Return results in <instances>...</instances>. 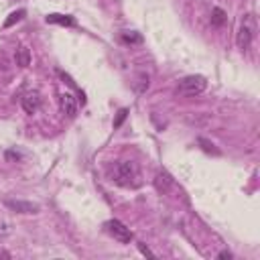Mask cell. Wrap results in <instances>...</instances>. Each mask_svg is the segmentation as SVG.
<instances>
[{
	"mask_svg": "<svg viewBox=\"0 0 260 260\" xmlns=\"http://www.w3.org/2000/svg\"><path fill=\"white\" fill-rule=\"evenodd\" d=\"M6 158H16V160H18V158H20V154H18V152H12V150H8V152H6Z\"/></svg>",
	"mask_w": 260,
	"mask_h": 260,
	"instance_id": "18",
	"label": "cell"
},
{
	"mask_svg": "<svg viewBox=\"0 0 260 260\" xmlns=\"http://www.w3.org/2000/svg\"><path fill=\"white\" fill-rule=\"evenodd\" d=\"M138 248H140V252H142L144 256H150V258H154V254H152V252H150V250H148L144 244H138Z\"/></svg>",
	"mask_w": 260,
	"mask_h": 260,
	"instance_id": "17",
	"label": "cell"
},
{
	"mask_svg": "<svg viewBox=\"0 0 260 260\" xmlns=\"http://www.w3.org/2000/svg\"><path fill=\"white\" fill-rule=\"evenodd\" d=\"M0 258H10V254H8L6 250H2V248H0Z\"/></svg>",
	"mask_w": 260,
	"mask_h": 260,
	"instance_id": "20",
	"label": "cell"
},
{
	"mask_svg": "<svg viewBox=\"0 0 260 260\" xmlns=\"http://www.w3.org/2000/svg\"><path fill=\"white\" fill-rule=\"evenodd\" d=\"M24 14H26L24 10H16V12H12V14H10V16L4 20V26H6V28H8V26H12V24H14V22H18V20H20Z\"/></svg>",
	"mask_w": 260,
	"mask_h": 260,
	"instance_id": "12",
	"label": "cell"
},
{
	"mask_svg": "<svg viewBox=\"0 0 260 260\" xmlns=\"http://www.w3.org/2000/svg\"><path fill=\"white\" fill-rule=\"evenodd\" d=\"M4 205L10 207V209L16 211V213H37V211H39V205H37V203L20 201V199H6Z\"/></svg>",
	"mask_w": 260,
	"mask_h": 260,
	"instance_id": "5",
	"label": "cell"
},
{
	"mask_svg": "<svg viewBox=\"0 0 260 260\" xmlns=\"http://www.w3.org/2000/svg\"><path fill=\"white\" fill-rule=\"evenodd\" d=\"M110 177L120 187H132L134 189V187H138L142 183L140 181V171H138V167L132 160H120V162H116L112 167V171H110Z\"/></svg>",
	"mask_w": 260,
	"mask_h": 260,
	"instance_id": "1",
	"label": "cell"
},
{
	"mask_svg": "<svg viewBox=\"0 0 260 260\" xmlns=\"http://www.w3.org/2000/svg\"><path fill=\"white\" fill-rule=\"evenodd\" d=\"M199 144H203V150H207V152H213V154H217V148H213V144H211L209 140H205V138H199Z\"/></svg>",
	"mask_w": 260,
	"mask_h": 260,
	"instance_id": "15",
	"label": "cell"
},
{
	"mask_svg": "<svg viewBox=\"0 0 260 260\" xmlns=\"http://www.w3.org/2000/svg\"><path fill=\"white\" fill-rule=\"evenodd\" d=\"M14 61L18 67H28L30 65V51L26 47H18L14 53Z\"/></svg>",
	"mask_w": 260,
	"mask_h": 260,
	"instance_id": "10",
	"label": "cell"
},
{
	"mask_svg": "<svg viewBox=\"0 0 260 260\" xmlns=\"http://www.w3.org/2000/svg\"><path fill=\"white\" fill-rule=\"evenodd\" d=\"M59 108H61V112H63L67 118H73V116L77 114V102H75V98H73L71 93H61V98H59Z\"/></svg>",
	"mask_w": 260,
	"mask_h": 260,
	"instance_id": "6",
	"label": "cell"
},
{
	"mask_svg": "<svg viewBox=\"0 0 260 260\" xmlns=\"http://www.w3.org/2000/svg\"><path fill=\"white\" fill-rule=\"evenodd\" d=\"M126 116H128V110H126V108H122V110L118 112V118L114 120V128H118V126H120V124L126 120Z\"/></svg>",
	"mask_w": 260,
	"mask_h": 260,
	"instance_id": "14",
	"label": "cell"
},
{
	"mask_svg": "<svg viewBox=\"0 0 260 260\" xmlns=\"http://www.w3.org/2000/svg\"><path fill=\"white\" fill-rule=\"evenodd\" d=\"M106 230H108V234H110L114 240H118V242H122V244H128V242L132 240L130 228H126L120 219H110V221H106Z\"/></svg>",
	"mask_w": 260,
	"mask_h": 260,
	"instance_id": "4",
	"label": "cell"
},
{
	"mask_svg": "<svg viewBox=\"0 0 260 260\" xmlns=\"http://www.w3.org/2000/svg\"><path fill=\"white\" fill-rule=\"evenodd\" d=\"M20 104H22V108H24L26 114H35V112L39 110V106H41V95H39V91H28V93H24L22 100H20Z\"/></svg>",
	"mask_w": 260,
	"mask_h": 260,
	"instance_id": "7",
	"label": "cell"
},
{
	"mask_svg": "<svg viewBox=\"0 0 260 260\" xmlns=\"http://www.w3.org/2000/svg\"><path fill=\"white\" fill-rule=\"evenodd\" d=\"M122 41H124V43H140L142 37L136 35L134 30H126V32H122Z\"/></svg>",
	"mask_w": 260,
	"mask_h": 260,
	"instance_id": "13",
	"label": "cell"
},
{
	"mask_svg": "<svg viewBox=\"0 0 260 260\" xmlns=\"http://www.w3.org/2000/svg\"><path fill=\"white\" fill-rule=\"evenodd\" d=\"M225 20H228V16H225V12L221 8H217V6L211 8V24L213 26H221Z\"/></svg>",
	"mask_w": 260,
	"mask_h": 260,
	"instance_id": "11",
	"label": "cell"
},
{
	"mask_svg": "<svg viewBox=\"0 0 260 260\" xmlns=\"http://www.w3.org/2000/svg\"><path fill=\"white\" fill-rule=\"evenodd\" d=\"M217 258H228V260H230V258H232V254H230V252H219V256H217Z\"/></svg>",
	"mask_w": 260,
	"mask_h": 260,
	"instance_id": "19",
	"label": "cell"
},
{
	"mask_svg": "<svg viewBox=\"0 0 260 260\" xmlns=\"http://www.w3.org/2000/svg\"><path fill=\"white\" fill-rule=\"evenodd\" d=\"M254 35H256V18H254V14H246L242 18V24H240V30H238V39H236L238 47L242 51L248 49L252 39H254Z\"/></svg>",
	"mask_w": 260,
	"mask_h": 260,
	"instance_id": "3",
	"label": "cell"
},
{
	"mask_svg": "<svg viewBox=\"0 0 260 260\" xmlns=\"http://www.w3.org/2000/svg\"><path fill=\"white\" fill-rule=\"evenodd\" d=\"M8 234H10V225L4 223V221H0V238L2 236H8Z\"/></svg>",
	"mask_w": 260,
	"mask_h": 260,
	"instance_id": "16",
	"label": "cell"
},
{
	"mask_svg": "<svg viewBox=\"0 0 260 260\" xmlns=\"http://www.w3.org/2000/svg\"><path fill=\"white\" fill-rule=\"evenodd\" d=\"M207 87V79L203 75H187L179 81L177 85V95H183V98H193V95H199L201 91H205Z\"/></svg>",
	"mask_w": 260,
	"mask_h": 260,
	"instance_id": "2",
	"label": "cell"
},
{
	"mask_svg": "<svg viewBox=\"0 0 260 260\" xmlns=\"http://www.w3.org/2000/svg\"><path fill=\"white\" fill-rule=\"evenodd\" d=\"M154 185H156V189L160 193H169L171 187H175V181H173V177L167 171H158L156 177H154Z\"/></svg>",
	"mask_w": 260,
	"mask_h": 260,
	"instance_id": "8",
	"label": "cell"
},
{
	"mask_svg": "<svg viewBox=\"0 0 260 260\" xmlns=\"http://www.w3.org/2000/svg\"><path fill=\"white\" fill-rule=\"evenodd\" d=\"M47 22L49 24H61V26H73L75 24V20L69 14H57V12L47 14Z\"/></svg>",
	"mask_w": 260,
	"mask_h": 260,
	"instance_id": "9",
	"label": "cell"
}]
</instances>
